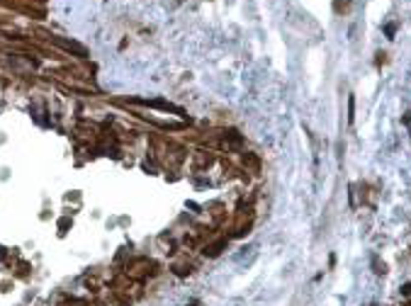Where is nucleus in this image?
I'll return each instance as SVG.
<instances>
[{
    "label": "nucleus",
    "instance_id": "1",
    "mask_svg": "<svg viewBox=\"0 0 411 306\" xmlns=\"http://www.w3.org/2000/svg\"><path fill=\"white\" fill-rule=\"evenodd\" d=\"M126 275L131 279H146L149 275H156V263H151L146 258H139V260H134V263L126 265Z\"/></svg>",
    "mask_w": 411,
    "mask_h": 306
},
{
    "label": "nucleus",
    "instance_id": "2",
    "mask_svg": "<svg viewBox=\"0 0 411 306\" xmlns=\"http://www.w3.org/2000/svg\"><path fill=\"white\" fill-rule=\"evenodd\" d=\"M221 248H224V241H219V243H214V245H207V248H205V255L214 258V255H219V253H221Z\"/></svg>",
    "mask_w": 411,
    "mask_h": 306
},
{
    "label": "nucleus",
    "instance_id": "3",
    "mask_svg": "<svg viewBox=\"0 0 411 306\" xmlns=\"http://www.w3.org/2000/svg\"><path fill=\"white\" fill-rule=\"evenodd\" d=\"M59 306H90L85 299H76V297H68V299H63Z\"/></svg>",
    "mask_w": 411,
    "mask_h": 306
},
{
    "label": "nucleus",
    "instance_id": "4",
    "mask_svg": "<svg viewBox=\"0 0 411 306\" xmlns=\"http://www.w3.org/2000/svg\"><path fill=\"white\" fill-rule=\"evenodd\" d=\"M173 272H175V275H180V277H185V275H190V272H192V265H175Z\"/></svg>",
    "mask_w": 411,
    "mask_h": 306
},
{
    "label": "nucleus",
    "instance_id": "5",
    "mask_svg": "<svg viewBox=\"0 0 411 306\" xmlns=\"http://www.w3.org/2000/svg\"><path fill=\"white\" fill-rule=\"evenodd\" d=\"M353 112H355V100H353V97H350V100H348V119H350V122H353Z\"/></svg>",
    "mask_w": 411,
    "mask_h": 306
},
{
    "label": "nucleus",
    "instance_id": "6",
    "mask_svg": "<svg viewBox=\"0 0 411 306\" xmlns=\"http://www.w3.org/2000/svg\"><path fill=\"white\" fill-rule=\"evenodd\" d=\"M402 297H404V299H411V282L402 287Z\"/></svg>",
    "mask_w": 411,
    "mask_h": 306
}]
</instances>
